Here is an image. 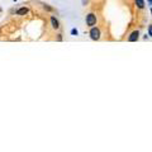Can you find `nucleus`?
I'll return each mask as SVG.
<instances>
[{
	"instance_id": "1",
	"label": "nucleus",
	"mask_w": 152,
	"mask_h": 152,
	"mask_svg": "<svg viewBox=\"0 0 152 152\" xmlns=\"http://www.w3.org/2000/svg\"><path fill=\"white\" fill-rule=\"evenodd\" d=\"M95 23H96V15L93 14V13L86 15V24H88V27L95 26Z\"/></svg>"
},
{
	"instance_id": "2",
	"label": "nucleus",
	"mask_w": 152,
	"mask_h": 152,
	"mask_svg": "<svg viewBox=\"0 0 152 152\" xmlns=\"http://www.w3.org/2000/svg\"><path fill=\"white\" fill-rule=\"evenodd\" d=\"M90 38L94 39V41H98L100 38V30H99V28L91 27V29H90Z\"/></svg>"
},
{
	"instance_id": "3",
	"label": "nucleus",
	"mask_w": 152,
	"mask_h": 152,
	"mask_svg": "<svg viewBox=\"0 0 152 152\" xmlns=\"http://www.w3.org/2000/svg\"><path fill=\"white\" fill-rule=\"evenodd\" d=\"M138 36H139V32H138V30H134V32H132V34L129 36L128 41L129 42H136L138 39Z\"/></svg>"
},
{
	"instance_id": "4",
	"label": "nucleus",
	"mask_w": 152,
	"mask_h": 152,
	"mask_svg": "<svg viewBox=\"0 0 152 152\" xmlns=\"http://www.w3.org/2000/svg\"><path fill=\"white\" fill-rule=\"evenodd\" d=\"M51 24H52V28H55V29L60 28V23H58V20L55 17H51Z\"/></svg>"
},
{
	"instance_id": "5",
	"label": "nucleus",
	"mask_w": 152,
	"mask_h": 152,
	"mask_svg": "<svg viewBox=\"0 0 152 152\" xmlns=\"http://www.w3.org/2000/svg\"><path fill=\"white\" fill-rule=\"evenodd\" d=\"M28 11H29V9L28 8H20L17 10V15H26Z\"/></svg>"
},
{
	"instance_id": "6",
	"label": "nucleus",
	"mask_w": 152,
	"mask_h": 152,
	"mask_svg": "<svg viewBox=\"0 0 152 152\" xmlns=\"http://www.w3.org/2000/svg\"><path fill=\"white\" fill-rule=\"evenodd\" d=\"M136 5L139 8V9H143L145 8V3L143 0H136Z\"/></svg>"
},
{
	"instance_id": "7",
	"label": "nucleus",
	"mask_w": 152,
	"mask_h": 152,
	"mask_svg": "<svg viewBox=\"0 0 152 152\" xmlns=\"http://www.w3.org/2000/svg\"><path fill=\"white\" fill-rule=\"evenodd\" d=\"M148 36H151V37H152V26L148 27Z\"/></svg>"
},
{
	"instance_id": "8",
	"label": "nucleus",
	"mask_w": 152,
	"mask_h": 152,
	"mask_svg": "<svg viewBox=\"0 0 152 152\" xmlns=\"http://www.w3.org/2000/svg\"><path fill=\"white\" fill-rule=\"evenodd\" d=\"M71 34H72V36H77V30L76 29H72V30H71Z\"/></svg>"
},
{
	"instance_id": "9",
	"label": "nucleus",
	"mask_w": 152,
	"mask_h": 152,
	"mask_svg": "<svg viewBox=\"0 0 152 152\" xmlns=\"http://www.w3.org/2000/svg\"><path fill=\"white\" fill-rule=\"evenodd\" d=\"M147 1H150V4L152 5V0H147Z\"/></svg>"
},
{
	"instance_id": "10",
	"label": "nucleus",
	"mask_w": 152,
	"mask_h": 152,
	"mask_svg": "<svg viewBox=\"0 0 152 152\" xmlns=\"http://www.w3.org/2000/svg\"><path fill=\"white\" fill-rule=\"evenodd\" d=\"M14 1H17V0H14Z\"/></svg>"
},
{
	"instance_id": "11",
	"label": "nucleus",
	"mask_w": 152,
	"mask_h": 152,
	"mask_svg": "<svg viewBox=\"0 0 152 152\" xmlns=\"http://www.w3.org/2000/svg\"><path fill=\"white\" fill-rule=\"evenodd\" d=\"M151 13H152V10H151Z\"/></svg>"
}]
</instances>
